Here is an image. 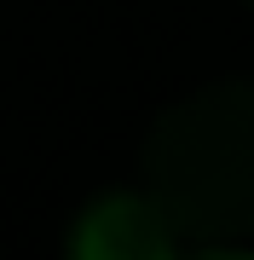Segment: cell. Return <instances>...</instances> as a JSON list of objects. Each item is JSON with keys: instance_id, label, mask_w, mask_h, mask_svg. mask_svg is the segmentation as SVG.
Listing matches in <instances>:
<instances>
[{"instance_id": "cell-1", "label": "cell", "mask_w": 254, "mask_h": 260, "mask_svg": "<svg viewBox=\"0 0 254 260\" xmlns=\"http://www.w3.org/2000/svg\"><path fill=\"white\" fill-rule=\"evenodd\" d=\"M144 191L173 237L202 254H231L254 237V75L208 81L156 121Z\"/></svg>"}, {"instance_id": "cell-2", "label": "cell", "mask_w": 254, "mask_h": 260, "mask_svg": "<svg viewBox=\"0 0 254 260\" xmlns=\"http://www.w3.org/2000/svg\"><path fill=\"white\" fill-rule=\"evenodd\" d=\"M173 249H179V237L151 191L98 197L69 232V254H81V260H168Z\"/></svg>"}, {"instance_id": "cell-3", "label": "cell", "mask_w": 254, "mask_h": 260, "mask_svg": "<svg viewBox=\"0 0 254 260\" xmlns=\"http://www.w3.org/2000/svg\"><path fill=\"white\" fill-rule=\"evenodd\" d=\"M248 6H254V0H248Z\"/></svg>"}]
</instances>
